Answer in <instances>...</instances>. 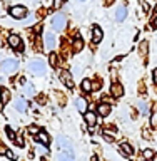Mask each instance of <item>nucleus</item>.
<instances>
[{
  "instance_id": "29",
  "label": "nucleus",
  "mask_w": 157,
  "mask_h": 161,
  "mask_svg": "<svg viewBox=\"0 0 157 161\" xmlns=\"http://www.w3.org/2000/svg\"><path fill=\"white\" fill-rule=\"evenodd\" d=\"M27 131H29L30 134H39V128H37V126H35V124L29 126V128H27Z\"/></svg>"
},
{
  "instance_id": "19",
  "label": "nucleus",
  "mask_w": 157,
  "mask_h": 161,
  "mask_svg": "<svg viewBox=\"0 0 157 161\" xmlns=\"http://www.w3.org/2000/svg\"><path fill=\"white\" fill-rule=\"evenodd\" d=\"M0 101H2V104H7L10 101V91L8 89H5V87L0 89Z\"/></svg>"
},
{
  "instance_id": "13",
  "label": "nucleus",
  "mask_w": 157,
  "mask_h": 161,
  "mask_svg": "<svg viewBox=\"0 0 157 161\" xmlns=\"http://www.w3.org/2000/svg\"><path fill=\"white\" fill-rule=\"evenodd\" d=\"M125 17H127V8H125V5H119V8L115 10V20H117V22H122Z\"/></svg>"
},
{
  "instance_id": "34",
  "label": "nucleus",
  "mask_w": 157,
  "mask_h": 161,
  "mask_svg": "<svg viewBox=\"0 0 157 161\" xmlns=\"http://www.w3.org/2000/svg\"><path fill=\"white\" fill-rule=\"evenodd\" d=\"M100 87V82L99 80H95V82H92V91H97Z\"/></svg>"
},
{
  "instance_id": "3",
  "label": "nucleus",
  "mask_w": 157,
  "mask_h": 161,
  "mask_svg": "<svg viewBox=\"0 0 157 161\" xmlns=\"http://www.w3.org/2000/svg\"><path fill=\"white\" fill-rule=\"evenodd\" d=\"M67 24V19H65L64 14H55L52 17V29L54 30H62Z\"/></svg>"
},
{
  "instance_id": "6",
  "label": "nucleus",
  "mask_w": 157,
  "mask_h": 161,
  "mask_svg": "<svg viewBox=\"0 0 157 161\" xmlns=\"http://www.w3.org/2000/svg\"><path fill=\"white\" fill-rule=\"evenodd\" d=\"M45 47H47L49 50H52L54 47H55V44H57V39H55V35L52 34V32H47L45 34Z\"/></svg>"
},
{
  "instance_id": "12",
  "label": "nucleus",
  "mask_w": 157,
  "mask_h": 161,
  "mask_svg": "<svg viewBox=\"0 0 157 161\" xmlns=\"http://www.w3.org/2000/svg\"><path fill=\"white\" fill-rule=\"evenodd\" d=\"M29 108V103L25 101V97H18L17 101H15V109L18 111V113H25Z\"/></svg>"
},
{
  "instance_id": "41",
  "label": "nucleus",
  "mask_w": 157,
  "mask_h": 161,
  "mask_svg": "<svg viewBox=\"0 0 157 161\" xmlns=\"http://www.w3.org/2000/svg\"><path fill=\"white\" fill-rule=\"evenodd\" d=\"M154 27H155V29H157V17H155V19H154Z\"/></svg>"
},
{
  "instance_id": "39",
  "label": "nucleus",
  "mask_w": 157,
  "mask_h": 161,
  "mask_svg": "<svg viewBox=\"0 0 157 161\" xmlns=\"http://www.w3.org/2000/svg\"><path fill=\"white\" fill-rule=\"evenodd\" d=\"M115 2V0H105V5H112Z\"/></svg>"
},
{
  "instance_id": "35",
  "label": "nucleus",
  "mask_w": 157,
  "mask_h": 161,
  "mask_svg": "<svg viewBox=\"0 0 157 161\" xmlns=\"http://www.w3.org/2000/svg\"><path fill=\"white\" fill-rule=\"evenodd\" d=\"M104 139L107 141V143H110V141H112V136H109L107 133H104Z\"/></svg>"
},
{
  "instance_id": "7",
  "label": "nucleus",
  "mask_w": 157,
  "mask_h": 161,
  "mask_svg": "<svg viewBox=\"0 0 157 161\" xmlns=\"http://www.w3.org/2000/svg\"><path fill=\"white\" fill-rule=\"evenodd\" d=\"M60 79H62V82L67 86L69 89L74 87V80H72V75H70L69 70H62V74H60Z\"/></svg>"
},
{
  "instance_id": "36",
  "label": "nucleus",
  "mask_w": 157,
  "mask_h": 161,
  "mask_svg": "<svg viewBox=\"0 0 157 161\" xmlns=\"http://www.w3.org/2000/svg\"><path fill=\"white\" fill-rule=\"evenodd\" d=\"M5 153H7V148L3 144H0V154H5Z\"/></svg>"
},
{
  "instance_id": "9",
  "label": "nucleus",
  "mask_w": 157,
  "mask_h": 161,
  "mask_svg": "<svg viewBox=\"0 0 157 161\" xmlns=\"http://www.w3.org/2000/svg\"><path fill=\"white\" fill-rule=\"evenodd\" d=\"M84 118H85V123H87L90 128H94L95 123H97V114L92 113V111H87V113H84Z\"/></svg>"
},
{
  "instance_id": "37",
  "label": "nucleus",
  "mask_w": 157,
  "mask_h": 161,
  "mask_svg": "<svg viewBox=\"0 0 157 161\" xmlns=\"http://www.w3.org/2000/svg\"><path fill=\"white\" fill-rule=\"evenodd\" d=\"M152 77H154V82L157 84V69H154V72H152Z\"/></svg>"
},
{
  "instance_id": "23",
  "label": "nucleus",
  "mask_w": 157,
  "mask_h": 161,
  "mask_svg": "<svg viewBox=\"0 0 157 161\" xmlns=\"http://www.w3.org/2000/svg\"><path fill=\"white\" fill-rule=\"evenodd\" d=\"M142 156H144L145 161H152V158H154V151H152V149H144Z\"/></svg>"
},
{
  "instance_id": "43",
  "label": "nucleus",
  "mask_w": 157,
  "mask_h": 161,
  "mask_svg": "<svg viewBox=\"0 0 157 161\" xmlns=\"http://www.w3.org/2000/svg\"><path fill=\"white\" fill-rule=\"evenodd\" d=\"M79 2H84V0H79Z\"/></svg>"
},
{
  "instance_id": "21",
  "label": "nucleus",
  "mask_w": 157,
  "mask_h": 161,
  "mask_svg": "<svg viewBox=\"0 0 157 161\" xmlns=\"http://www.w3.org/2000/svg\"><path fill=\"white\" fill-rule=\"evenodd\" d=\"M24 94H25V97H34V94H35V89H34V86H30V84H25Z\"/></svg>"
},
{
  "instance_id": "38",
  "label": "nucleus",
  "mask_w": 157,
  "mask_h": 161,
  "mask_svg": "<svg viewBox=\"0 0 157 161\" xmlns=\"http://www.w3.org/2000/svg\"><path fill=\"white\" fill-rule=\"evenodd\" d=\"M142 7H144L145 12H147V10H149V3H147V2H142Z\"/></svg>"
},
{
  "instance_id": "20",
  "label": "nucleus",
  "mask_w": 157,
  "mask_h": 161,
  "mask_svg": "<svg viewBox=\"0 0 157 161\" xmlns=\"http://www.w3.org/2000/svg\"><path fill=\"white\" fill-rule=\"evenodd\" d=\"M59 161H74V154L69 153V151H62L59 154Z\"/></svg>"
},
{
  "instance_id": "16",
  "label": "nucleus",
  "mask_w": 157,
  "mask_h": 161,
  "mask_svg": "<svg viewBox=\"0 0 157 161\" xmlns=\"http://www.w3.org/2000/svg\"><path fill=\"white\" fill-rule=\"evenodd\" d=\"M8 44H10V47H12V49H20V44H22V40H20L18 35L12 34V35L8 37Z\"/></svg>"
},
{
  "instance_id": "15",
  "label": "nucleus",
  "mask_w": 157,
  "mask_h": 161,
  "mask_svg": "<svg viewBox=\"0 0 157 161\" xmlns=\"http://www.w3.org/2000/svg\"><path fill=\"white\" fill-rule=\"evenodd\" d=\"M97 113L100 114V116H109V113H110V104L109 103H102V104H99L97 106Z\"/></svg>"
},
{
  "instance_id": "5",
  "label": "nucleus",
  "mask_w": 157,
  "mask_h": 161,
  "mask_svg": "<svg viewBox=\"0 0 157 161\" xmlns=\"http://www.w3.org/2000/svg\"><path fill=\"white\" fill-rule=\"evenodd\" d=\"M57 143H59V148H62V149H65V151H69V153H72V143H70L67 138L59 136V138H57Z\"/></svg>"
},
{
  "instance_id": "25",
  "label": "nucleus",
  "mask_w": 157,
  "mask_h": 161,
  "mask_svg": "<svg viewBox=\"0 0 157 161\" xmlns=\"http://www.w3.org/2000/svg\"><path fill=\"white\" fill-rule=\"evenodd\" d=\"M37 153H40V154H47V153H49L47 144H42V143H40V144L37 146Z\"/></svg>"
},
{
  "instance_id": "27",
  "label": "nucleus",
  "mask_w": 157,
  "mask_h": 161,
  "mask_svg": "<svg viewBox=\"0 0 157 161\" xmlns=\"http://www.w3.org/2000/svg\"><path fill=\"white\" fill-rule=\"evenodd\" d=\"M13 141H15V143H17L18 146H24V144H25V141H24V136H22V134H15V139H13Z\"/></svg>"
},
{
  "instance_id": "42",
  "label": "nucleus",
  "mask_w": 157,
  "mask_h": 161,
  "mask_svg": "<svg viewBox=\"0 0 157 161\" xmlns=\"http://www.w3.org/2000/svg\"><path fill=\"white\" fill-rule=\"evenodd\" d=\"M152 161H157V154H154V158H152Z\"/></svg>"
},
{
  "instance_id": "44",
  "label": "nucleus",
  "mask_w": 157,
  "mask_h": 161,
  "mask_svg": "<svg viewBox=\"0 0 157 161\" xmlns=\"http://www.w3.org/2000/svg\"><path fill=\"white\" fill-rule=\"evenodd\" d=\"M155 12H157V8H155Z\"/></svg>"
},
{
  "instance_id": "26",
  "label": "nucleus",
  "mask_w": 157,
  "mask_h": 161,
  "mask_svg": "<svg viewBox=\"0 0 157 161\" xmlns=\"http://www.w3.org/2000/svg\"><path fill=\"white\" fill-rule=\"evenodd\" d=\"M49 62H50V65H52V67H55V65H57V54H50V57H49Z\"/></svg>"
},
{
  "instance_id": "4",
  "label": "nucleus",
  "mask_w": 157,
  "mask_h": 161,
  "mask_svg": "<svg viewBox=\"0 0 157 161\" xmlns=\"http://www.w3.org/2000/svg\"><path fill=\"white\" fill-rule=\"evenodd\" d=\"M10 15H12L13 19H25V15H27V8L24 7V5H13L12 8H10Z\"/></svg>"
},
{
  "instance_id": "30",
  "label": "nucleus",
  "mask_w": 157,
  "mask_h": 161,
  "mask_svg": "<svg viewBox=\"0 0 157 161\" xmlns=\"http://www.w3.org/2000/svg\"><path fill=\"white\" fill-rule=\"evenodd\" d=\"M139 50H140V54H142V55H145V52H147V42H142V44H140Z\"/></svg>"
},
{
  "instance_id": "24",
  "label": "nucleus",
  "mask_w": 157,
  "mask_h": 161,
  "mask_svg": "<svg viewBox=\"0 0 157 161\" xmlns=\"http://www.w3.org/2000/svg\"><path fill=\"white\" fill-rule=\"evenodd\" d=\"M82 47H84V40H82V39H75L74 50H82Z\"/></svg>"
},
{
  "instance_id": "11",
  "label": "nucleus",
  "mask_w": 157,
  "mask_h": 161,
  "mask_svg": "<svg viewBox=\"0 0 157 161\" xmlns=\"http://www.w3.org/2000/svg\"><path fill=\"white\" fill-rule=\"evenodd\" d=\"M110 94H112L114 97H120V96L124 94V87L119 82H114L112 86H110Z\"/></svg>"
},
{
  "instance_id": "17",
  "label": "nucleus",
  "mask_w": 157,
  "mask_h": 161,
  "mask_svg": "<svg viewBox=\"0 0 157 161\" xmlns=\"http://www.w3.org/2000/svg\"><path fill=\"white\" fill-rule=\"evenodd\" d=\"M137 108H139V113H140V114H149V113H150V106L145 103V101H139V103H137Z\"/></svg>"
},
{
  "instance_id": "18",
  "label": "nucleus",
  "mask_w": 157,
  "mask_h": 161,
  "mask_svg": "<svg viewBox=\"0 0 157 161\" xmlns=\"http://www.w3.org/2000/svg\"><path fill=\"white\" fill-rule=\"evenodd\" d=\"M35 141H37V143L40 141V143H42V144H49L50 138H49V134L45 133V131H39V136H37V138H35Z\"/></svg>"
},
{
  "instance_id": "2",
  "label": "nucleus",
  "mask_w": 157,
  "mask_h": 161,
  "mask_svg": "<svg viewBox=\"0 0 157 161\" xmlns=\"http://www.w3.org/2000/svg\"><path fill=\"white\" fill-rule=\"evenodd\" d=\"M0 69H2L5 74H13V72H17V69H18V62L15 59H7L0 64Z\"/></svg>"
},
{
  "instance_id": "31",
  "label": "nucleus",
  "mask_w": 157,
  "mask_h": 161,
  "mask_svg": "<svg viewBox=\"0 0 157 161\" xmlns=\"http://www.w3.org/2000/svg\"><path fill=\"white\" fill-rule=\"evenodd\" d=\"M64 5V0H54V8L57 10V8H60Z\"/></svg>"
},
{
  "instance_id": "33",
  "label": "nucleus",
  "mask_w": 157,
  "mask_h": 161,
  "mask_svg": "<svg viewBox=\"0 0 157 161\" xmlns=\"http://www.w3.org/2000/svg\"><path fill=\"white\" fill-rule=\"evenodd\" d=\"M7 133H8V138H10V139H15V133H13L10 128H7Z\"/></svg>"
},
{
  "instance_id": "10",
  "label": "nucleus",
  "mask_w": 157,
  "mask_h": 161,
  "mask_svg": "<svg viewBox=\"0 0 157 161\" xmlns=\"http://www.w3.org/2000/svg\"><path fill=\"white\" fill-rule=\"evenodd\" d=\"M102 37H104L102 29H100L99 25H94V27H92V40L97 44V42H100V40H102Z\"/></svg>"
},
{
  "instance_id": "40",
  "label": "nucleus",
  "mask_w": 157,
  "mask_h": 161,
  "mask_svg": "<svg viewBox=\"0 0 157 161\" xmlns=\"http://www.w3.org/2000/svg\"><path fill=\"white\" fill-rule=\"evenodd\" d=\"M90 161H99V158H97V156H92V158H90Z\"/></svg>"
},
{
  "instance_id": "28",
  "label": "nucleus",
  "mask_w": 157,
  "mask_h": 161,
  "mask_svg": "<svg viewBox=\"0 0 157 161\" xmlns=\"http://www.w3.org/2000/svg\"><path fill=\"white\" fill-rule=\"evenodd\" d=\"M150 126H152V128H157V111L152 113V116H150Z\"/></svg>"
},
{
  "instance_id": "1",
  "label": "nucleus",
  "mask_w": 157,
  "mask_h": 161,
  "mask_svg": "<svg viewBox=\"0 0 157 161\" xmlns=\"http://www.w3.org/2000/svg\"><path fill=\"white\" fill-rule=\"evenodd\" d=\"M29 70L34 75H44L47 72V64H45L42 59H34L29 62Z\"/></svg>"
},
{
  "instance_id": "22",
  "label": "nucleus",
  "mask_w": 157,
  "mask_h": 161,
  "mask_svg": "<svg viewBox=\"0 0 157 161\" xmlns=\"http://www.w3.org/2000/svg\"><path fill=\"white\" fill-rule=\"evenodd\" d=\"M82 89L85 92H92V80L90 79H84L82 80Z\"/></svg>"
},
{
  "instance_id": "14",
  "label": "nucleus",
  "mask_w": 157,
  "mask_h": 161,
  "mask_svg": "<svg viewBox=\"0 0 157 161\" xmlns=\"http://www.w3.org/2000/svg\"><path fill=\"white\" fill-rule=\"evenodd\" d=\"M119 151H120L124 156H127V158L134 154V148H132L130 144H127V143H122V144H120V146H119Z\"/></svg>"
},
{
  "instance_id": "8",
  "label": "nucleus",
  "mask_w": 157,
  "mask_h": 161,
  "mask_svg": "<svg viewBox=\"0 0 157 161\" xmlns=\"http://www.w3.org/2000/svg\"><path fill=\"white\" fill-rule=\"evenodd\" d=\"M75 108L79 109V113H87V108H89V104H87V101H85V97H77L75 99Z\"/></svg>"
},
{
  "instance_id": "32",
  "label": "nucleus",
  "mask_w": 157,
  "mask_h": 161,
  "mask_svg": "<svg viewBox=\"0 0 157 161\" xmlns=\"http://www.w3.org/2000/svg\"><path fill=\"white\" fill-rule=\"evenodd\" d=\"M5 156H7L8 159H15V153H12V151L7 149V153H5Z\"/></svg>"
}]
</instances>
